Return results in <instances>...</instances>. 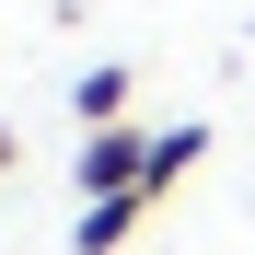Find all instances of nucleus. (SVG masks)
I'll return each mask as SVG.
<instances>
[{
  "label": "nucleus",
  "instance_id": "obj_3",
  "mask_svg": "<svg viewBox=\"0 0 255 255\" xmlns=\"http://www.w3.org/2000/svg\"><path fill=\"white\" fill-rule=\"evenodd\" d=\"M151 221V197H81V221H70V255H128V232Z\"/></svg>",
  "mask_w": 255,
  "mask_h": 255
},
{
  "label": "nucleus",
  "instance_id": "obj_5",
  "mask_svg": "<svg viewBox=\"0 0 255 255\" xmlns=\"http://www.w3.org/2000/svg\"><path fill=\"white\" fill-rule=\"evenodd\" d=\"M12 162H23V139H12V116H0V174H12Z\"/></svg>",
  "mask_w": 255,
  "mask_h": 255
},
{
  "label": "nucleus",
  "instance_id": "obj_4",
  "mask_svg": "<svg viewBox=\"0 0 255 255\" xmlns=\"http://www.w3.org/2000/svg\"><path fill=\"white\" fill-rule=\"evenodd\" d=\"M70 105H81V128H116V105H128V58H93Z\"/></svg>",
  "mask_w": 255,
  "mask_h": 255
},
{
  "label": "nucleus",
  "instance_id": "obj_2",
  "mask_svg": "<svg viewBox=\"0 0 255 255\" xmlns=\"http://www.w3.org/2000/svg\"><path fill=\"white\" fill-rule=\"evenodd\" d=\"M197 162H209V128H197V116H186V128H162V139H151V162H139V197L162 209V197L197 174Z\"/></svg>",
  "mask_w": 255,
  "mask_h": 255
},
{
  "label": "nucleus",
  "instance_id": "obj_1",
  "mask_svg": "<svg viewBox=\"0 0 255 255\" xmlns=\"http://www.w3.org/2000/svg\"><path fill=\"white\" fill-rule=\"evenodd\" d=\"M139 162H151V139H139V128H81V162H70V174H81V197H139Z\"/></svg>",
  "mask_w": 255,
  "mask_h": 255
}]
</instances>
